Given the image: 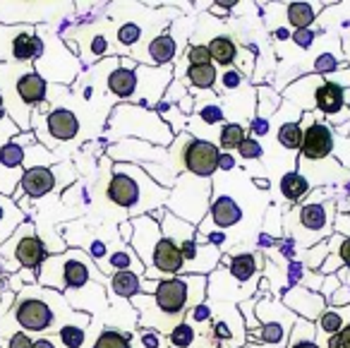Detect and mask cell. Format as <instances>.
Listing matches in <instances>:
<instances>
[{"mask_svg":"<svg viewBox=\"0 0 350 348\" xmlns=\"http://www.w3.org/2000/svg\"><path fill=\"white\" fill-rule=\"evenodd\" d=\"M350 305V286H338V290H334V295L326 298V308H345Z\"/></svg>","mask_w":350,"mask_h":348,"instance_id":"cell-44","label":"cell"},{"mask_svg":"<svg viewBox=\"0 0 350 348\" xmlns=\"http://www.w3.org/2000/svg\"><path fill=\"white\" fill-rule=\"evenodd\" d=\"M3 118H8V113H5V101H3V94H0V121Z\"/></svg>","mask_w":350,"mask_h":348,"instance_id":"cell-58","label":"cell"},{"mask_svg":"<svg viewBox=\"0 0 350 348\" xmlns=\"http://www.w3.org/2000/svg\"><path fill=\"white\" fill-rule=\"evenodd\" d=\"M209 338L216 348H245L247 346V329H245L243 314L233 303H214L211 305Z\"/></svg>","mask_w":350,"mask_h":348,"instance_id":"cell-11","label":"cell"},{"mask_svg":"<svg viewBox=\"0 0 350 348\" xmlns=\"http://www.w3.org/2000/svg\"><path fill=\"white\" fill-rule=\"evenodd\" d=\"M46 41V36H44ZM31 68L46 79V82H58V84H72L77 79L79 70H82V60L65 46V41L60 36H51V41H46L44 55L36 60Z\"/></svg>","mask_w":350,"mask_h":348,"instance_id":"cell-10","label":"cell"},{"mask_svg":"<svg viewBox=\"0 0 350 348\" xmlns=\"http://www.w3.org/2000/svg\"><path fill=\"white\" fill-rule=\"evenodd\" d=\"M58 341L63 348H82L87 341V324L77 322H65L58 327Z\"/></svg>","mask_w":350,"mask_h":348,"instance_id":"cell-35","label":"cell"},{"mask_svg":"<svg viewBox=\"0 0 350 348\" xmlns=\"http://www.w3.org/2000/svg\"><path fill=\"white\" fill-rule=\"evenodd\" d=\"M245 137H247V125H243V123L238 121H228L221 125L219 130V149L221 151H238V147L245 142Z\"/></svg>","mask_w":350,"mask_h":348,"instance_id":"cell-30","label":"cell"},{"mask_svg":"<svg viewBox=\"0 0 350 348\" xmlns=\"http://www.w3.org/2000/svg\"><path fill=\"white\" fill-rule=\"evenodd\" d=\"M245 87H247V77L238 68H221L214 92H219V97H224V94H235Z\"/></svg>","mask_w":350,"mask_h":348,"instance_id":"cell-32","label":"cell"},{"mask_svg":"<svg viewBox=\"0 0 350 348\" xmlns=\"http://www.w3.org/2000/svg\"><path fill=\"white\" fill-rule=\"evenodd\" d=\"M27 221V214L20 209V204L10 197L0 195V245L20 228V223Z\"/></svg>","mask_w":350,"mask_h":348,"instance_id":"cell-25","label":"cell"},{"mask_svg":"<svg viewBox=\"0 0 350 348\" xmlns=\"http://www.w3.org/2000/svg\"><path fill=\"white\" fill-rule=\"evenodd\" d=\"M170 197L168 188H161L159 183L149 178L135 164H113L111 175L106 183V199L116 207L125 209L127 216L135 219L142 214H151L156 209H163Z\"/></svg>","mask_w":350,"mask_h":348,"instance_id":"cell-1","label":"cell"},{"mask_svg":"<svg viewBox=\"0 0 350 348\" xmlns=\"http://www.w3.org/2000/svg\"><path fill=\"white\" fill-rule=\"evenodd\" d=\"M276 245H278L276 238L269 236V233H264V231H259V236H257V247H259V250H276Z\"/></svg>","mask_w":350,"mask_h":348,"instance_id":"cell-50","label":"cell"},{"mask_svg":"<svg viewBox=\"0 0 350 348\" xmlns=\"http://www.w3.org/2000/svg\"><path fill=\"white\" fill-rule=\"evenodd\" d=\"M142 36H144V27L137 25V22H122V25L116 27V41L118 46H125V49H130V46H137L142 41Z\"/></svg>","mask_w":350,"mask_h":348,"instance_id":"cell-36","label":"cell"},{"mask_svg":"<svg viewBox=\"0 0 350 348\" xmlns=\"http://www.w3.org/2000/svg\"><path fill=\"white\" fill-rule=\"evenodd\" d=\"M278 190H281L283 199L295 207L297 202H302V199L307 197V192L312 190V185H310V180H307L305 175L295 169V171H288V173L283 175L281 183H278Z\"/></svg>","mask_w":350,"mask_h":348,"instance_id":"cell-27","label":"cell"},{"mask_svg":"<svg viewBox=\"0 0 350 348\" xmlns=\"http://www.w3.org/2000/svg\"><path fill=\"white\" fill-rule=\"evenodd\" d=\"M137 63L135 58L125 55L120 58V63L106 75V92L113 94L120 103H130L137 97V87H139V79H137Z\"/></svg>","mask_w":350,"mask_h":348,"instance_id":"cell-15","label":"cell"},{"mask_svg":"<svg viewBox=\"0 0 350 348\" xmlns=\"http://www.w3.org/2000/svg\"><path fill=\"white\" fill-rule=\"evenodd\" d=\"M243 207L235 197L230 195H211L209 202V214L204 219H209V223L216 231H228V228L238 226L243 221Z\"/></svg>","mask_w":350,"mask_h":348,"instance_id":"cell-18","label":"cell"},{"mask_svg":"<svg viewBox=\"0 0 350 348\" xmlns=\"http://www.w3.org/2000/svg\"><path fill=\"white\" fill-rule=\"evenodd\" d=\"M336 338H338V346H340V348H350V324H348V327H345L343 332H340Z\"/></svg>","mask_w":350,"mask_h":348,"instance_id":"cell-55","label":"cell"},{"mask_svg":"<svg viewBox=\"0 0 350 348\" xmlns=\"http://www.w3.org/2000/svg\"><path fill=\"white\" fill-rule=\"evenodd\" d=\"M130 221H132L130 247L135 250V255L139 257L144 269H149L154 247H156V243L161 240V223L154 221L149 214H142V216H135V219H130Z\"/></svg>","mask_w":350,"mask_h":348,"instance_id":"cell-16","label":"cell"},{"mask_svg":"<svg viewBox=\"0 0 350 348\" xmlns=\"http://www.w3.org/2000/svg\"><path fill=\"white\" fill-rule=\"evenodd\" d=\"M34 348H58V346H55L53 338L41 336V338H36V341H34Z\"/></svg>","mask_w":350,"mask_h":348,"instance_id":"cell-56","label":"cell"},{"mask_svg":"<svg viewBox=\"0 0 350 348\" xmlns=\"http://www.w3.org/2000/svg\"><path fill=\"white\" fill-rule=\"evenodd\" d=\"M49 257L44 238L36 231V223L27 219L20 223L15 233L0 245V271L3 274H17V271H36L39 274L41 264Z\"/></svg>","mask_w":350,"mask_h":348,"instance_id":"cell-7","label":"cell"},{"mask_svg":"<svg viewBox=\"0 0 350 348\" xmlns=\"http://www.w3.org/2000/svg\"><path fill=\"white\" fill-rule=\"evenodd\" d=\"M108 135L122 137V140H142L154 147L173 145L175 135L168 125L159 118V113L151 108H139L135 103H116L106 121Z\"/></svg>","mask_w":350,"mask_h":348,"instance_id":"cell-4","label":"cell"},{"mask_svg":"<svg viewBox=\"0 0 350 348\" xmlns=\"http://www.w3.org/2000/svg\"><path fill=\"white\" fill-rule=\"evenodd\" d=\"M317 36H319V32H317V29H297V32H293L291 41L295 44V49L307 51V49H312V46H314Z\"/></svg>","mask_w":350,"mask_h":348,"instance_id":"cell-42","label":"cell"},{"mask_svg":"<svg viewBox=\"0 0 350 348\" xmlns=\"http://www.w3.org/2000/svg\"><path fill=\"white\" fill-rule=\"evenodd\" d=\"M334 233H338V236H343V238H350V212H345V214L336 212Z\"/></svg>","mask_w":350,"mask_h":348,"instance_id":"cell-47","label":"cell"},{"mask_svg":"<svg viewBox=\"0 0 350 348\" xmlns=\"http://www.w3.org/2000/svg\"><path fill=\"white\" fill-rule=\"evenodd\" d=\"M326 243H329V252H336V255L340 257V262H343L345 269H350V238L331 233V236L326 238Z\"/></svg>","mask_w":350,"mask_h":348,"instance_id":"cell-39","label":"cell"},{"mask_svg":"<svg viewBox=\"0 0 350 348\" xmlns=\"http://www.w3.org/2000/svg\"><path fill=\"white\" fill-rule=\"evenodd\" d=\"M187 82H190L192 92H214L216 77H219V68L214 63L209 65H187L185 73Z\"/></svg>","mask_w":350,"mask_h":348,"instance_id":"cell-29","label":"cell"},{"mask_svg":"<svg viewBox=\"0 0 350 348\" xmlns=\"http://www.w3.org/2000/svg\"><path fill=\"white\" fill-rule=\"evenodd\" d=\"M58 173L53 169H46V166H34V169H27L25 175L20 180V188L12 195L15 202L20 199H41L46 195H51L53 190H58Z\"/></svg>","mask_w":350,"mask_h":348,"instance_id":"cell-17","label":"cell"},{"mask_svg":"<svg viewBox=\"0 0 350 348\" xmlns=\"http://www.w3.org/2000/svg\"><path fill=\"white\" fill-rule=\"evenodd\" d=\"M36 284L44 288L58 290V293H77L87 288L89 284H108V276L98 271V266L92 262V257L79 247H68L60 255H49L39 269Z\"/></svg>","mask_w":350,"mask_h":348,"instance_id":"cell-3","label":"cell"},{"mask_svg":"<svg viewBox=\"0 0 350 348\" xmlns=\"http://www.w3.org/2000/svg\"><path fill=\"white\" fill-rule=\"evenodd\" d=\"M139 281L142 276L132 274V271H116V274L108 276V288L111 295L118 300H132L135 295H139Z\"/></svg>","mask_w":350,"mask_h":348,"instance_id":"cell-28","label":"cell"},{"mask_svg":"<svg viewBox=\"0 0 350 348\" xmlns=\"http://www.w3.org/2000/svg\"><path fill=\"white\" fill-rule=\"evenodd\" d=\"M159 223H161V238L173 240L178 247H180L185 240H190V238H195V233H197V226L178 219L175 214H170L168 209H163V216H161Z\"/></svg>","mask_w":350,"mask_h":348,"instance_id":"cell-24","label":"cell"},{"mask_svg":"<svg viewBox=\"0 0 350 348\" xmlns=\"http://www.w3.org/2000/svg\"><path fill=\"white\" fill-rule=\"evenodd\" d=\"M238 156L245 161H259L264 156V147L259 140H254V137H245V142L238 147Z\"/></svg>","mask_w":350,"mask_h":348,"instance_id":"cell-40","label":"cell"},{"mask_svg":"<svg viewBox=\"0 0 350 348\" xmlns=\"http://www.w3.org/2000/svg\"><path fill=\"white\" fill-rule=\"evenodd\" d=\"M281 303L291 310L295 317L305 319V322H317L321 312L326 310V300L321 293L305 288V286H288L281 293Z\"/></svg>","mask_w":350,"mask_h":348,"instance_id":"cell-14","label":"cell"},{"mask_svg":"<svg viewBox=\"0 0 350 348\" xmlns=\"http://www.w3.org/2000/svg\"><path fill=\"white\" fill-rule=\"evenodd\" d=\"M336 219V199L324 202H302L291 207L283 214V238H291L297 247L317 245L334 233Z\"/></svg>","mask_w":350,"mask_h":348,"instance_id":"cell-5","label":"cell"},{"mask_svg":"<svg viewBox=\"0 0 350 348\" xmlns=\"http://www.w3.org/2000/svg\"><path fill=\"white\" fill-rule=\"evenodd\" d=\"M338 286H340V279H338V276H324V284H321V290H319V293H321V298H329V295H334V290H338Z\"/></svg>","mask_w":350,"mask_h":348,"instance_id":"cell-48","label":"cell"},{"mask_svg":"<svg viewBox=\"0 0 350 348\" xmlns=\"http://www.w3.org/2000/svg\"><path fill=\"white\" fill-rule=\"evenodd\" d=\"M68 303L63 293L58 290L44 288L39 284L25 286L17 293L15 305H12V322L20 324L22 332L27 334H44L49 329L55 327V322L60 319L58 305Z\"/></svg>","mask_w":350,"mask_h":348,"instance_id":"cell-6","label":"cell"},{"mask_svg":"<svg viewBox=\"0 0 350 348\" xmlns=\"http://www.w3.org/2000/svg\"><path fill=\"white\" fill-rule=\"evenodd\" d=\"M291 36H293V32L286 29V27H276V29H273V41H291Z\"/></svg>","mask_w":350,"mask_h":348,"instance_id":"cell-54","label":"cell"},{"mask_svg":"<svg viewBox=\"0 0 350 348\" xmlns=\"http://www.w3.org/2000/svg\"><path fill=\"white\" fill-rule=\"evenodd\" d=\"M103 156L111 159L113 164H168V151L142 140H120L116 145H108Z\"/></svg>","mask_w":350,"mask_h":348,"instance_id":"cell-13","label":"cell"},{"mask_svg":"<svg viewBox=\"0 0 350 348\" xmlns=\"http://www.w3.org/2000/svg\"><path fill=\"white\" fill-rule=\"evenodd\" d=\"M340 46H343V58H345V63L350 65V29L340 34Z\"/></svg>","mask_w":350,"mask_h":348,"instance_id":"cell-53","label":"cell"},{"mask_svg":"<svg viewBox=\"0 0 350 348\" xmlns=\"http://www.w3.org/2000/svg\"><path fill=\"white\" fill-rule=\"evenodd\" d=\"M321 3H288L286 5V17H288V25L293 29H310L312 25L317 22L321 12Z\"/></svg>","mask_w":350,"mask_h":348,"instance_id":"cell-26","label":"cell"},{"mask_svg":"<svg viewBox=\"0 0 350 348\" xmlns=\"http://www.w3.org/2000/svg\"><path fill=\"white\" fill-rule=\"evenodd\" d=\"M211 195H214V183L180 173L175 185L170 188V197L165 202V209L170 214H175L178 219H183V221L200 226L206 214H209Z\"/></svg>","mask_w":350,"mask_h":348,"instance_id":"cell-8","label":"cell"},{"mask_svg":"<svg viewBox=\"0 0 350 348\" xmlns=\"http://www.w3.org/2000/svg\"><path fill=\"white\" fill-rule=\"evenodd\" d=\"M195 99V113L192 118H197L200 123H204V127L211 125H224V106H221V97L216 92H190Z\"/></svg>","mask_w":350,"mask_h":348,"instance_id":"cell-20","label":"cell"},{"mask_svg":"<svg viewBox=\"0 0 350 348\" xmlns=\"http://www.w3.org/2000/svg\"><path fill=\"white\" fill-rule=\"evenodd\" d=\"M118 236H120V243L130 245V240H132V221L130 219H125V221L118 223Z\"/></svg>","mask_w":350,"mask_h":348,"instance_id":"cell-52","label":"cell"},{"mask_svg":"<svg viewBox=\"0 0 350 348\" xmlns=\"http://www.w3.org/2000/svg\"><path fill=\"white\" fill-rule=\"evenodd\" d=\"M175 55H178V41L173 39L170 32H161L154 39L146 44V60L156 68H163V65L173 63Z\"/></svg>","mask_w":350,"mask_h":348,"instance_id":"cell-21","label":"cell"},{"mask_svg":"<svg viewBox=\"0 0 350 348\" xmlns=\"http://www.w3.org/2000/svg\"><path fill=\"white\" fill-rule=\"evenodd\" d=\"M348 324H350V305H345V308H326L321 312V317L317 319V332H319V338H331V336H338Z\"/></svg>","mask_w":350,"mask_h":348,"instance_id":"cell-23","label":"cell"},{"mask_svg":"<svg viewBox=\"0 0 350 348\" xmlns=\"http://www.w3.org/2000/svg\"><path fill=\"white\" fill-rule=\"evenodd\" d=\"M262 264H264L262 252H238V255L224 252V255H221V266H226L228 274L233 276L238 284H250V281H254V276L262 271Z\"/></svg>","mask_w":350,"mask_h":348,"instance_id":"cell-19","label":"cell"},{"mask_svg":"<svg viewBox=\"0 0 350 348\" xmlns=\"http://www.w3.org/2000/svg\"><path fill=\"white\" fill-rule=\"evenodd\" d=\"M15 135H20V127L10 121V116L3 118V121H0V149H3V145H8Z\"/></svg>","mask_w":350,"mask_h":348,"instance_id":"cell-45","label":"cell"},{"mask_svg":"<svg viewBox=\"0 0 350 348\" xmlns=\"http://www.w3.org/2000/svg\"><path fill=\"white\" fill-rule=\"evenodd\" d=\"M132 336L130 332H122V329H116V327H106L98 332L96 341H94L92 348H132Z\"/></svg>","mask_w":350,"mask_h":348,"instance_id":"cell-34","label":"cell"},{"mask_svg":"<svg viewBox=\"0 0 350 348\" xmlns=\"http://www.w3.org/2000/svg\"><path fill=\"white\" fill-rule=\"evenodd\" d=\"M185 60H187V65H209L211 53H209V49H206V44H190L185 51Z\"/></svg>","mask_w":350,"mask_h":348,"instance_id":"cell-41","label":"cell"},{"mask_svg":"<svg viewBox=\"0 0 350 348\" xmlns=\"http://www.w3.org/2000/svg\"><path fill=\"white\" fill-rule=\"evenodd\" d=\"M211 15H216V17H226V15H230V10L233 8H238V3L235 0H228V3H211Z\"/></svg>","mask_w":350,"mask_h":348,"instance_id":"cell-49","label":"cell"},{"mask_svg":"<svg viewBox=\"0 0 350 348\" xmlns=\"http://www.w3.org/2000/svg\"><path fill=\"white\" fill-rule=\"evenodd\" d=\"M211 53V63L216 68H230V65L238 63V53H240V46L233 41V36L228 34H216L214 39L206 44Z\"/></svg>","mask_w":350,"mask_h":348,"instance_id":"cell-22","label":"cell"},{"mask_svg":"<svg viewBox=\"0 0 350 348\" xmlns=\"http://www.w3.org/2000/svg\"><path fill=\"white\" fill-rule=\"evenodd\" d=\"M235 166H238V161H235V156L233 154H228V151H221L219 154V171H233Z\"/></svg>","mask_w":350,"mask_h":348,"instance_id":"cell-51","label":"cell"},{"mask_svg":"<svg viewBox=\"0 0 350 348\" xmlns=\"http://www.w3.org/2000/svg\"><path fill=\"white\" fill-rule=\"evenodd\" d=\"M31 132H34L36 142L44 145L46 149H55L58 145L65 142H75L82 132V121L79 116L68 106H55L51 108L46 116L39 111L31 113Z\"/></svg>","mask_w":350,"mask_h":348,"instance_id":"cell-9","label":"cell"},{"mask_svg":"<svg viewBox=\"0 0 350 348\" xmlns=\"http://www.w3.org/2000/svg\"><path fill=\"white\" fill-rule=\"evenodd\" d=\"M329 257V243L321 240L317 243V245L307 247V250H302V264H305V269L310 271H319V266L324 264V260Z\"/></svg>","mask_w":350,"mask_h":348,"instance_id":"cell-37","label":"cell"},{"mask_svg":"<svg viewBox=\"0 0 350 348\" xmlns=\"http://www.w3.org/2000/svg\"><path fill=\"white\" fill-rule=\"evenodd\" d=\"M340 269H343V262H340V257L336 255V252H329V257L324 260V264L319 266V274L321 276H334V274H338Z\"/></svg>","mask_w":350,"mask_h":348,"instance_id":"cell-46","label":"cell"},{"mask_svg":"<svg viewBox=\"0 0 350 348\" xmlns=\"http://www.w3.org/2000/svg\"><path fill=\"white\" fill-rule=\"evenodd\" d=\"M5 348H34V338H31L27 332H22V329H17V332L8 334V346Z\"/></svg>","mask_w":350,"mask_h":348,"instance_id":"cell-43","label":"cell"},{"mask_svg":"<svg viewBox=\"0 0 350 348\" xmlns=\"http://www.w3.org/2000/svg\"><path fill=\"white\" fill-rule=\"evenodd\" d=\"M206 300V276L197 274H180L173 279L156 281V288L151 295H135L130 300L132 308H154L159 314L168 319V327L173 329L178 322H183L187 310Z\"/></svg>","mask_w":350,"mask_h":348,"instance_id":"cell-2","label":"cell"},{"mask_svg":"<svg viewBox=\"0 0 350 348\" xmlns=\"http://www.w3.org/2000/svg\"><path fill=\"white\" fill-rule=\"evenodd\" d=\"M276 140L286 151L300 154V147H302V125H300V121H283L281 125H278Z\"/></svg>","mask_w":350,"mask_h":348,"instance_id":"cell-31","label":"cell"},{"mask_svg":"<svg viewBox=\"0 0 350 348\" xmlns=\"http://www.w3.org/2000/svg\"><path fill=\"white\" fill-rule=\"evenodd\" d=\"M211 314H214V310H211V303L209 300H204V303H200V305H195L192 310H187V314H185V319L192 324V327H209L211 324Z\"/></svg>","mask_w":350,"mask_h":348,"instance_id":"cell-38","label":"cell"},{"mask_svg":"<svg viewBox=\"0 0 350 348\" xmlns=\"http://www.w3.org/2000/svg\"><path fill=\"white\" fill-rule=\"evenodd\" d=\"M254 188H259V190H269V180H267V178H254Z\"/></svg>","mask_w":350,"mask_h":348,"instance_id":"cell-57","label":"cell"},{"mask_svg":"<svg viewBox=\"0 0 350 348\" xmlns=\"http://www.w3.org/2000/svg\"><path fill=\"white\" fill-rule=\"evenodd\" d=\"M302 147H300V164H321L329 161L336 147V132L324 118L314 113H302Z\"/></svg>","mask_w":350,"mask_h":348,"instance_id":"cell-12","label":"cell"},{"mask_svg":"<svg viewBox=\"0 0 350 348\" xmlns=\"http://www.w3.org/2000/svg\"><path fill=\"white\" fill-rule=\"evenodd\" d=\"M281 103H283V99L276 89L267 87V84H259L257 87V113H254V116H262V118H269V121H271V118L278 113V108H281Z\"/></svg>","mask_w":350,"mask_h":348,"instance_id":"cell-33","label":"cell"}]
</instances>
